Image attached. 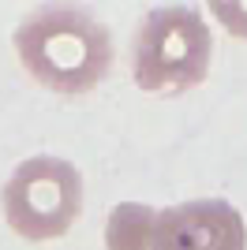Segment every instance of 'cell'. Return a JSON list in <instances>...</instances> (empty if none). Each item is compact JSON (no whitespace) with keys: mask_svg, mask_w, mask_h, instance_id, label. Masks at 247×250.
I'll use <instances>...</instances> for the list:
<instances>
[{"mask_svg":"<svg viewBox=\"0 0 247 250\" xmlns=\"http://www.w3.org/2000/svg\"><path fill=\"white\" fill-rule=\"evenodd\" d=\"M109 250H247V224L225 198L180 202L150 209L143 202H120L105 220Z\"/></svg>","mask_w":247,"mask_h":250,"instance_id":"cell-2","label":"cell"},{"mask_svg":"<svg viewBox=\"0 0 247 250\" xmlns=\"http://www.w3.org/2000/svg\"><path fill=\"white\" fill-rule=\"evenodd\" d=\"M19 63L45 90L64 97L90 94L113 67V38L79 4H41L15 30Z\"/></svg>","mask_w":247,"mask_h":250,"instance_id":"cell-1","label":"cell"},{"mask_svg":"<svg viewBox=\"0 0 247 250\" xmlns=\"http://www.w3.org/2000/svg\"><path fill=\"white\" fill-rule=\"evenodd\" d=\"M82 213V176L64 157H30L4 183V217L30 243L60 239Z\"/></svg>","mask_w":247,"mask_h":250,"instance_id":"cell-4","label":"cell"},{"mask_svg":"<svg viewBox=\"0 0 247 250\" xmlns=\"http://www.w3.org/2000/svg\"><path fill=\"white\" fill-rule=\"evenodd\" d=\"M210 11L232 38L247 42V0H210Z\"/></svg>","mask_w":247,"mask_h":250,"instance_id":"cell-5","label":"cell"},{"mask_svg":"<svg viewBox=\"0 0 247 250\" xmlns=\"http://www.w3.org/2000/svg\"><path fill=\"white\" fill-rule=\"evenodd\" d=\"M214 38L202 11L195 8H154L139 22L131 45V71L146 94H184L210 75Z\"/></svg>","mask_w":247,"mask_h":250,"instance_id":"cell-3","label":"cell"}]
</instances>
